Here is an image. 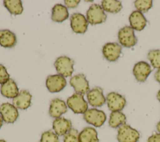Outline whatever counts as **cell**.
<instances>
[{
    "instance_id": "obj_1",
    "label": "cell",
    "mask_w": 160,
    "mask_h": 142,
    "mask_svg": "<svg viewBox=\"0 0 160 142\" xmlns=\"http://www.w3.org/2000/svg\"><path fill=\"white\" fill-rule=\"evenodd\" d=\"M74 61L68 56H60L56 59L54 66L59 75L63 77L71 76L74 71Z\"/></svg>"
},
{
    "instance_id": "obj_2",
    "label": "cell",
    "mask_w": 160,
    "mask_h": 142,
    "mask_svg": "<svg viewBox=\"0 0 160 142\" xmlns=\"http://www.w3.org/2000/svg\"><path fill=\"white\" fill-rule=\"evenodd\" d=\"M68 106L76 114H84L88 108V104L82 94L74 93L67 99Z\"/></svg>"
},
{
    "instance_id": "obj_3",
    "label": "cell",
    "mask_w": 160,
    "mask_h": 142,
    "mask_svg": "<svg viewBox=\"0 0 160 142\" xmlns=\"http://www.w3.org/2000/svg\"><path fill=\"white\" fill-rule=\"evenodd\" d=\"M139 137V132L128 124H124L118 128L117 139L119 142H137Z\"/></svg>"
},
{
    "instance_id": "obj_4",
    "label": "cell",
    "mask_w": 160,
    "mask_h": 142,
    "mask_svg": "<svg viewBox=\"0 0 160 142\" xmlns=\"http://www.w3.org/2000/svg\"><path fill=\"white\" fill-rule=\"evenodd\" d=\"M107 16L101 6L92 4L86 13V19L92 25L101 24L106 20Z\"/></svg>"
},
{
    "instance_id": "obj_5",
    "label": "cell",
    "mask_w": 160,
    "mask_h": 142,
    "mask_svg": "<svg viewBox=\"0 0 160 142\" xmlns=\"http://www.w3.org/2000/svg\"><path fill=\"white\" fill-rule=\"evenodd\" d=\"M83 118L88 123L95 127L101 126L106 120L105 113L96 108L88 109L84 113Z\"/></svg>"
},
{
    "instance_id": "obj_6",
    "label": "cell",
    "mask_w": 160,
    "mask_h": 142,
    "mask_svg": "<svg viewBox=\"0 0 160 142\" xmlns=\"http://www.w3.org/2000/svg\"><path fill=\"white\" fill-rule=\"evenodd\" d=\"M118 39L120 44L126 48L132 47L138 42L134 29L131 26H125L119 29Z\"/></svg>"
},
{
    "instance_id": "obj_7",
    "label": "cell",
    "mask_w": 160,
    "mask_h": 142,
    "mask_svg": "<svg viewBox=\"0 0 160 142\" xmlns=\"http://www.w3.org/2000/svg\"><path fill=\"white\" fill-rule=\"evenodd\" d=\"M106 100L108 108L111 111H121L123 109L126 103L125 98L115 92L108 93L106 96Z\"/></svg>"
},
{
    "instance_id": "obj_8",
    "label": "cell",
    "mask_w": 160,
    "mask_h": 142,
    "mask_svg": "<svg viewBox=\"0 0 160 142\" xmlns=\"http://www.w3.org/2000/svg\"><path fill=\"white\" fill-rule=\"evenodd\" d=\"M0 114L6 123H14L19 116L18 108L9 103H4L0 106Z\"/></svg>"
},
{
    "instance_id": "obj_9",
    "label": "cell",
    "mask_w": 160,
    "mask_h": 142,
    "mask_svg": "<svg viewBox=\"0 0 160 142\" xmlns=\"http://www.w3.org/2000/svg\"><path fill=\"white\" fill-rule=\"evenodd\" d=\"M46 86L51 93H58L62 91L66 86V80L61 75L54 74L48 76Z\"/></svg>"
},
{
    "instance_id": "obj_10",
    "label": "cell",
    "mask_w": 160,
    "mask_h": 142,
    "mask_svg": "<svg viewBox=\"0 0 160 142\" xmlns=\"http://www.w3.org/2000/svg\"><path fill=\"white\" fill-rule=\"evenodd\" d=\"M69 83L76 93L83 95L89 91V82L83 74H78L72 76L70 79Z\"/></svg>"
},
{
    "instance_id": "obj_11",
    "label": "cell",
    "mask_w": 160,
    "mask_h": 142,
    "mask_svg": "<svg viewBox=\"0 0 160 142\" xmlns=\"http://www.w3.org/2000/svg\"><path fill=\"white\" fill-rule=\"evenodd\" d=\"M71 27L75 33L83 34L87 29L88 22L85 16L81 13H74L70 18Z\"/></svg>"
},
{
    "instance_id": "obj_12",
    "label": "cell",
    "mask_w": 160,
    "mask_h": 142,
    "mask_svg": "<svg viewBox=\"0 0 160 142\" xmlns=\"http://www.w3.org/2000/svg\"><path fill=\"white\" fill-rule=\"evenodd\" d=\"M122 47L117 43H108L102 47V54L104 57L109 61H116L120 56Z\"/></svg>"
},
{
    "instance_id": "obj_13",
    "label": "cell",
    "mask_w": 160,
    "mask_h": 142,
    "mask_svg": "<svg viewBox=\"0 0 160 142\" xmlns=\"http://www.w3.org/2000/svg\"><path fill=\"white\" fill-rule=\"evenodd\" d=\"M150 65L145 61H139L136 63L133 68V74L139 82H144L151 72Z\"/></svg>"
},
{
    "instance_id": "obj_14",
    "label": "cell",
    "mask_w": 160,
    "mask_h": 142,
    "mask_svg": "<svg viewBox=\"0 0 160 142\" xmlns=\"http://www.w3.org/2000/svg\"><path fill=\"white\" fill-rule=\"evenodd\" d=\"M88 103L93 107L102 106L106 101L103 94L102 89L99 87H95L87 93Z\"/></svg>"
},
{
    "instance_id": "obj_15",
    "label": "cell",
    "mask_w": 160,
    "mask_h": 142,
    "mask_svg": "<svg viewBox=\"0 0 160 142\" xmlns=\"http://www.w3.org/2000/svg\"><path fill=\"white\" fill-rule=\"evenodd\" d=\"M72 128L71 121L64 118H56L52 123V129L58 136H63Z\"/></svg>"
},
{
    "instance_id": "obj_16",
    "label": "cell",
    "mask_w": 160,
    "mask_h": 142,
    "mask_svg": "<svg viewBox=\"0 0 160 142\" xmlns=\"http://www.w3.org/2000/svg\"><path fill=\"white\" fill-rule=\"evenodd\" d=\"M32 95L28 90H21L17 96L12 99V104L17 108L26 109L31 106Z\"/></svg>"
},
{
    "instance_id": "obj_17",
    "label": "cell",
    "mask_w": 160,
    "mask_h": 142,
    "mask_svg": "<svg viewBox=\"0 0 160 142\" xmlns=\"http://www.w3.org/2000/svg\"><path fill=\"white\" fill-rule=\"evenodd\" d=\"M67 111L66 103L59 98H55L50 103L49 113L52 118H58Z\"/></svg>"
},
{
    "instance_id": "obj_18",
    "label": "cell",
    "mask_w": 160,
    "mask_h": 142,
    "mask_svg": "<svg viewBox=\"0 0 160 142\" xmlns=\"http://www.w3.org/2000/svg\"><path fill=\"white\" fill-rule=\"evenodd\" d=\"M131 27L136 31H142L146 26L147 20L143 14L139 11H132L129 18Z\"/></svg>"
},
{
    "instance_id": "obj_19",
    "label": "cell",
    "mask_w": 160,
    "mask_h": 142,
    "mask_svg": "<svg viewBox=\"0 0 160 142\" xmlns=\"http://www.w3.org/2000/svg\"><path fill=\"white\" fill-rule=\"evenodd\" d=\"M19 89L16 82L12 79H9L1 86V94L8 98H14L19 94Z\"/></svg>"
},
{
    "instance_id": "obj_20",
    "label": "cell",
    "mask_w": 160,
    "mask_h": 142,
    "mask_svg": "<svg viewBox=\"0 0 160 142\" xmlns=\"http://www.w3.org/2000/svg\"><path fill=\"white\" fill-rule=\"evenodd\" d=\"M17 42L16 36L14 33L8 29L0 30V45L6 48L14 47Z\"/></svg>"
},
{
    "instance_id": "obj_21",
    "label": "cell",
    "mask_w": 160,
    "mask_h": 142,
    "mask_svg": "<svg viewBox=\"0 0 160 142\" xmlns=\"http://www.w3.org/2000/svg\"><path fill=\"white\" fill-rule=\"evenodd\" d=\"M69 17L68 8L61 4H56L52 9L51 19L53 21L62 23Z\"/></svg>"
},
{
    "instance_id": "obj_22",
    "label": "cell",
    "mask_w": 160,
    "mask_h": 142,
    "mask_svg": "<svg viewBox=\"0 0 160 142\" xmlns=\"http://www.w3.org/2000/svg\"><path fill=\"white\" fill-rule=\"evenodd\" d=\"M79 139L80 142H99L98 133L92 127L84 128L79 133Z\"/></svg>"
},
{
    "instance_id": "obj_23",
    "label": "cell",
    "mask_w": 160,
    "mask_h": 142,
    "mask_svg": "<svg viewBox=\"0 0 160 142\" xmlns=\"http://www.w3.org/2000/svg\"><path fill=\"white\" fill-rule=\"evenodd\" d=\"M126 120V116L121 111H112L110 114L109 125L112 128H119L125 124Z\"/></svg>"
},
{
    "instance_id": "obj_24",
    "label": "cell",
    "mask_w": 160,
    "mask_h": 142,
    "mask_svg": "<svg viewBox=\"0 0 160 142\" xmlns=\"http://www.w3.org/2000/svg\"><path fill=\"white\" fill-rule=\"evenodd\" d=\"M3 4L11 14H21L23 11L21 0H5L3 1Z\"/></svg>"
},
{
    "instance_id": "obj_25",
    "label": "cell",
    "mask_w": 160,
    "mask_h": 142,
    "mask_svg": "<svg viewBox=\"0 0 160 142\" xmlns=\"http://www.w3.org/2000/svg\"><path fill=\"white\" fill-rule=\"evenodd\" d=\"M101 7L104 11L111 13H119L122 8V4L117 0H104L101 2Z\"/></svg>"
},
{
    "instance_id": "obj_26",
    "label": "cell",
    "mask_w": 160,
    "mask_h": 142,
    "mask_svg": "<svg viewBox=\"0 0 160 142\" xmlns=\"http://www.w3.org/2000/svg\"><path fill=\"white\" fill-rule=\"evenodd\" d=\"M148 58L154 68H160V49H152L148 54Z\"/></svg>"
},
{
    "instance_id": "obj_27",
    "label": "cell",
    "mask_w": 160,
    "mask_h": 142,
    "mask_svg": "<svg viewBox=\"0 0 160 142\" xmlns=\"http://www.w3.org/2000/svg\"><path fill=\"white\" fill-rule=\"evenodd\" d=\"M134 6L138 11L141 13H146L152 6L151 0H136L134 1Z\"/></svg>"
},
{
    "instance_id": "obj_28",
    "label": "cell",
    "mask_w": 160,
    "mask_h": 142,
    "mask_svg": "<svg viewBox=\"0 0 160 142\" xmlns=\"http://www.w3.org/2000/svg\"><path fill=\"white\" fill-rule=\"evenodd\" d=\"M58 136L52 131L49 130L41 134L39 142H59Z\"/></svg>"
},
{
    "instance_id": "obj_29",
    "label": "cell",
    "mask_w": 160,
    "mask_h": 142,
    "mask_svg": "<svg viewBox=\"0 0 160 142\" xmlns=\"http://www.w3.org/2000/svg\"><path fill=\"white\" fill-rule=\"evenodd\" d=\"M79 132L75 128L71 130L64 135L63 142H80L79 139Z\"/></svg>"
},
{
    "instance_id": "obj_30",
    "label": "cell",
    "mask_w": 160,
    "mask_h": 142,
    "mask_svg": "<svg viewBox=\"0 0 160 142\" xmlns=\"http://www.w3.org/2000/svg\"><path fill=\"white\" fill-rule=\"evenodd\" d=\"M9 74L6 68L0 64V84H2L9 79Z\"/></svg>"
},
{
    "instance_id": "obj_31",
    "label": "cell",
    "mask_w": 160,
    "mask_h": 142,
    "mask_svg": "<svg viewBox=\"0 0 160 142\" xmlns=\"http://www.w3.org/2000/svg\"><path fill=\"white\" fill-rule=\"evenodd\" d=\"M79 0H65V5L69 8H76L79 4Z\"/></svg>"
},
{
    "instance_id": "obj_32",
    "label": "cell",
    "mask_w": 160,
    "mask_h": 142,
    "mask_svg": "<svg viewBox=\"0 0 160 142\" xmlns=\"http://www.w3.org/2000/svg\"><path fill=\"white\" fill-rule=\"evenodd\" d=\"M148 142H160V133H154L150 136Z\"/></svg>"
},
{
    "instance_id": "obj_33",
    "label": "cell",
    "mask_w": 160,
    "mask_h": 142,
    "mask_svg": "<svg viewBox=\"0 0 160 142\" xmlns=\"http://www.w3.org/2000/svg\"><path fill=\"white\" fill-rule=\"evenodd\" d=\"M155 79L157 81H158L160 83V68L158 69V71L155 73Z\"/></svg>"
},
{
    "instance_id": "obj_34",
    "label": "cell",
    "mask_w": 160,
    "mask_h": 142,
    "mask_svg": "<svg viewBox=\"0 0 160 142\" xmlns=\"http://www.w3.org/2000/svg\"><path fill=\"white\" fill-rule=\"evenodd\" d=\"M156 128H157V130L160 133V121L158 123L157 125H156Z\"/></svg>"
},
{
    "instance_id": "obj_35",
    "label": "cell",
    "mask_w": 160,
    "mask_h": 142,
    "mask_svg": "<svg viewBox=\"0 0 160 142\" xmlns=\"http://www.w3.org/2000/svg\"><path fill=\"white\" fill-rule=\"evenodd\" d=\"M157 99H158V101L160 102V89L159 90V91L157 93Z\"/></svg>"
},
{
    "instance_id": "obj_36",
    "label": "cell",
    "mask_w": 160,
    "mask_h": 142,
    "mask_svg": "<svg viewBox=\"0 0 160 142\" xmlns=\"http://www.w3.org/2000/svg\"><path fill=\"white\" fill-rule=\"evenodd\" d=\"M2 124H3V120H2V118L0 114V128H1V126H2Z\"/></svg>"
},
{
    "instance_id": "obj_37",
    "label": "cell",
    "mask_w": 160,
    "mask_h": 142,
    "mask_svg": "<svg viewBox=\"0 0 160 142\" xmlns=\"http://www.w3.org/2000/svg\"><path fill=\"white\" fill-rule=\"evenodd\" d=\"M0 142H6V141L4 139H0Z\"/></svg>"
}]
</instances>
